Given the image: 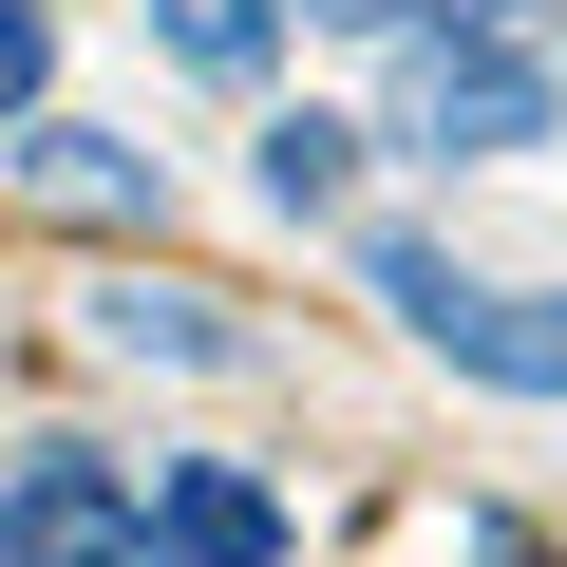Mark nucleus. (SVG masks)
I'll return each mask as SVG.
<instances>
[{"label":"nucleus","mask_w":567,"mask_h":567,"mask_svg":"<svg viewBox=\"0 0 567 567\" xmlns=\"http://www.w3.org/2000/svg\"><path fill=\"white\" fill-rule=\"evenodd\" d=\"M548 114H567V39L548 20H416V39H379V133L435 152V171L529 152Z\"/></svg>","instance_id":"1"},{"label":"nucleus","mask_w":567,"mask_h":567,"mask_svg":"<svg viewBox=\"0 0 567 567\" xmlns=\"http://www.w3.org/2000/svg\"><path fill=\"white\" fill-rule=\"evenodd\" d=\"M360 265H379V303H398L454 379H492V398H567V284H454V265L398 246V227H379Z\"/></svg>","instance_id":"2"},{"label":"nucleus","mask_w":567,"mask_h":567,"mask_svg":"<svg viewBox=\"0 0 567 567\" xmlns=\"http://www.w3.org/2000/svg\"><path fill=\"white\" fill-rule=\"evenodd\" d=\"M0 567H171V529L133 511L114 454H39L20 492H0Z\"/></svg>","instance_id":"3"},{"label":"nucleus","mask_w":567,"mask_h":567,"mask_svg":"<svg viewBox=\"0 0 567 567\" xmlns=\"http://www.w3.org/2000/svg\"><path fill=\"white\" fill-rule=\"evenodd\" d=\"M20 189H39V208H95V227H152V208H171V171H152L133 133H76V114H20Z\"/></svg>","instance_id":"4"},{"label":"nucleus","mask_w":567,"mask_h":567,"mask_svg":"<svg viewBox=\"0 0 567 567\" xmlns=\"http://www.w3.org/2000/svg\"><path fill=\"white\" fill-rule=\"evenodd\" d=\"M152 529H171V567H284V492H265V473H227V454L152 473Z\"/></svg>","instance_id":"5"},{"label":"nucleus","mask_w":567,"mask_h":567,"mask_svg":"<svg viewBox=\"0 0 567 567\" xmlns=\"http://www.w3.org/2000/svg\"><path fill=\"white\" fill-rule=\"evenodd\" d=\"M152 39H171L189 76H227V95H246V76L284 58V0H152Z\"/></svg>","instance_id":"6"},{"label":"nucleus","mask_w":567,"mask_h":567,"mask_svg":"<svg viewBox=\"0 0 567 567\" xmlns=\"http://www.w3.org/2000/svg\"><path fill=\"white\" fill-rule=\"evenodd\" d=\"M341 189H360V133H341V114H265V208H284V227H322Z\"/></svg>","instance_id":"7"},{"label":"nucleus","mask_w":567,"mask_h":567,"mask_svg":"<svg viewBox=\"0 0 567 567\" xmlns=\"http://www.w3.org/2000/svg\"><path fill=\"white\" fill-rule=\"evenodd\" d=\"M95 341H133V360H227V322L189 303V284H114V303H95Z\"/></svg>","instance_id":"8"},{"label":"nucleus","mask_w":567,"mask_h":567,"mask_svg":"<svg viewBox=\"0 0 567 567\" xmlns=\"http://www.w3.org/2000/svg\"><path fill=\"white\" fill-rule=\"evenodd\" d=\"M303 20H341V39H416V20H548V0H303Z\"/></svg>","instance_id":"9"},{"label":"nucleus","mask_w":567,"mask_h":567,"mask_svg":"<svg viewBox=\"0 0 567 567\" xmlns=\"http://www.w3.org/2000/svg\"><path fill=\"white\" fill-rule=\"evenodd\" d=\"M39 76H58V20H39V0H0V133L39 114Z\"/></svg>","instance_id":"10"}]
</instances>
